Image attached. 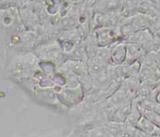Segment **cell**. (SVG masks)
Here are the masks:
<instances>
[{"label":"cell","instance_id":"277c9868","mask_svg":"<svg viewBox=\"0 0 160 137\" xmlns=\"http://www.w3.org/2000/svg\"><path fill=\"white\" fill-rule=\"evenodd\" d=\"M135 101L139 109L151 111L160 116V103H158L154 99H151L147 97L146 98L138 97L135 99Z\"/></svg>","mask_w":160,"mask_h":137},{"label":"cell","instance_id":"6da1fadb","mask_svg":"<svg viewBox=\"0 0 160 137\" xmlns=\"http://www.w3.org/2000/svg\"><path fill=\"white\" fill-rule=\"evenodd\" d=\"M126 58V42L120 40L111 45L110 54V65L121 66L123 65Z\"/></svg>","mask_w":160,"mask_h":137},{"label":"cell","instance_id":"52a82bcc","mask_svg":"<svg viewBox=\"0 0 160 137\" xmlns=\"http://www.w3.org/2000/svg\"><path fill=\"white\" fill-rule=\"evenodd\" d=\"M141 117V114H140V111H139V108L135 100L132 101V106H131V110L124 121V124L127 126V127H130V128H136L138 120L140 119Z\"/></svg>","mask_w":160,"mask_h":137},{"label":"cell","instance_id":"7c38bea8","mask_svg":"<svg viewBox=\"0 0 160 137\" xmlns=\"http://www.w3.org/2000/svg\"><path fill=\"white\" fill-rule=\"evenodd\" d=\"M155 101H156L158 103H160V92L156 95V97H155Z\"/></svg>","mask_w":160,"mask_h":137},{"label":"cell","instance_id":"8fae6325","mask_svg":"<svg viewBox=\"0 0 160 137\" xmlns=\"http://www.w3.org/2000/svg\"><path fill=\"white\" fill-rule=\"evenodd\" d=\"M132 137H152V134H148L146 132H143L137 128H134L132 131Z\"/></svg>","mask_w":160,"mask_h":137},{"label":"cell","instance_id":"4fadbf2b","mask_svg":"<svg viewBox=\"0 0 160 137\" xmlns=\"http://www.w3.org/2000/svg\"><path fill=\"white\" fill-rule=\"evenodd\" d=\"M158 38H159V39H160V35H159V36H158Z\"/></svg>","mask_w":160,"mask_h":137},{"label":"cell","instance_id":"30bf717a","mask_svg":"<svg viewBox=\"0 0 160 137\" xmlns=\"http://www.w3.org/2000/svg\"><path fill=\"white\" fill-rule=\"evenodd\" d=\"M148 29L155 37H158L160 35V15L149 17V27H148Z\"/></svg>","mask_w":160,"mask_h":137},{"label":"cell","instance_id":"9c48e42d","mask_svg":"<svg viewBox=\"0 0 160 137\" xmlns=\"http://www.w3.org/2000/svg\"><path fill=\"white\" fill-rule=\"evenodd\" d=\"M85 137H111L110 134L107 131L104 125L97 126L88 130L85 133Z\"/></svg>","mask_w":160,"mask_h":137},{"label":"cell","instance_id":"ba28073f","mask_svg":"<svg viewBox=\"0 0 160 137\" xmlns=\"http://www.w3.org/2000/svg\"><path fill=\"white\" fill-rule=\"evenodd\" d=\"M136 128H137L138 130L143 131V132L148 133V134H153L154 131H155L156 129H157V127H156L154 124H152L151 121H149L148 119H146V118L143 117L142 116H141L140 119L138 120V122Z\"/></svg>","mask_w":160,"mask_h":137},{"label":"cell","instance_id":"8992f818","mask_svg":"<svg viewBox=\"0 0 160 137\" xmlns=\"http://www.w3.org/2000/svg\"><path fill=\"white\" fill-rule=\"evenodd\" d=\"M105 129L110 134L111 137H120L126 131V125L124 123L121 122H114V121H108L106 124H104Z\"/></svg>","mask_w":160,"mask_h":137},{"label":"cell","instance_id":"5b68a950","mask_svg":"<svg viewBox=\"0 0 160 137\" xmlns=\"http://www.w3.org/2000/svg\"><path fill=\"white\" fill-rule=\"evenodd\" d=\"M131 106H132V102H128L125 104L115 108L112 112L110 121L124 123V121L131 110Z\"/></svg>","mask_w":160,"mask_h":137},{"label":"cell","instance_id":"3957f363","mask_svg":"<svg viewBox=\"0 0 160 137\" xmlns=\"http://www.w3.org/2000/svg\"><path fill=\"white\" fill-rule=\"evenodd\" d=\"M109 65H110L109 63L104 61L103 59L97 56H93L88 62V71L92 76L95 77L100 73H102L103 72H105L109 67Z\"/></svg>","mask_w":160,"mask_h":137},{"label":"cell","instance_id":"7a4b0ae2","mask_svg":"<svg viewBox=\"0 0 160 137\" xmlns=\"http://www.w3.org/2000/svg\"><path fill=\"white\" fill-rule=\"evenodd\" d=\"M147 53L145 50L136 44L126 42V58L124 64H133L135 62H141Z\"/></svg>","mask_w":160,"mask_h":137}]
</instances>
